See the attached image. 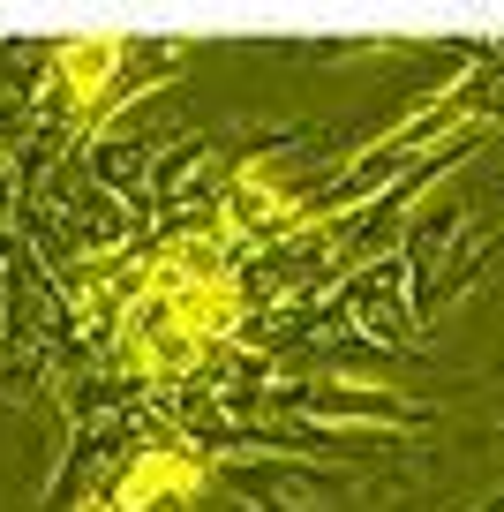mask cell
Listing matches in <instances>:
<instances>
[{"label":"cell","instance_id":"obj_2","mask_svg":"<svg viewBox=\"0 0 504 512\" xmlns=\"http://www.w3.org/2000/svg\"><path fill=\"white\" fill-rule=\"evenodd\" d=\"M211 482V460L189 445H143L121 460V475L106 482V505L113 512H158V505H181Z\"/></svg>","mask_w":504,"mask_h":512},{"label":"cell","instance_id":"obj_3","mask_svg":"<svg viewBox=\"0 0 504 512\" xmlns=\"http://www.w3.org/2000/svg\"><path fill=\"white\" fill-rule=\"evenodd\" d=\"M121 68H128V38H68V46L53 53V83L68 91V113L98 106V91H106Z\"/></svg>","mask_w":504,"mask_h":512},{"label":"cell","instance_id":"obj_5","mask_svg":"<svg viewBox=\"0 0 504 512\" xmlns=\"http://www.w3.org/2000/svg\"><path fill=\"white\" fill-rule=\"evenodd\" d=\"M489 512H504V497H497V505H489Z\"/></svg>","mask_w":504,"mask_h":512},{"label":"cell","instance_id":"obj_4","mask_svg":"<svg viewBox=\"0 0 504 512\" xmlns=\"http://www.w3.org/2000/svg\"><path fill=\"white\" fill-rule=\"evenodd\" d=\"M76 512H113V505H106V490H91V497H83Z\"/></svg>","mask_w":504,"mask_h":512},{"label":"cell","instance_id":"obj_1","mask_svg":"<svg viewBox=\"0 0 504 512\" xmlns=\"http://www.w3.org/2000/svg\"><path fill=\"white\" fill-rule=\"evenodd\" d=\"M241 317H249V294L234 272V241L219 226H189L128 272L113 302V362L143 384L189 377L211 362L219 339L241 332Z\"/></svg>","mask_w":504,"mask_h":512}]
</instances>
